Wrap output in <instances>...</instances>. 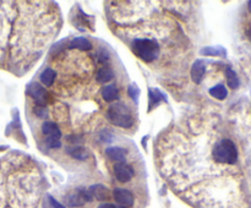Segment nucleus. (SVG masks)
I'll return each instance as SVG.
<instances>
[{
    "mask_svg": "<svg viewBox=\"0 0 251 208\" xmlns=\"http://www.w3.org/2000/svg\"><path fill=\"white\" fill-rule=\"evenodd\" d=\"M210 94L216 99H218V101H223L228 96V91H227V88L223 85H216V86L210 89Z\"/></svg>",
    "mask_w": 251,
    "mask_h": 208,
    "instance_id": "obj_18",
    "label": "nucleus"
},
{
    "mask_svg": "<svg viewBox=\"0 0 251 208\" xmlns=\"http://www.w3.org/2000/svg\"><path fill=\"white\" fill-rule=\"evenodd\" d=\"M108 59H109V55H108V54H107L106 52L102 51L101 53H99V55H98V61H99V63L104 64V63H106V61H108Z\"/></svg>",
    "mask_w": 251,
    "mask_h": 208,
    "instance_id": "obj_25",
    "label": "nucleus"
},
{
    "mask_svg": "<svg viewBox=\"0 0 251 208\" xmlns=\"http://www.w3.org/2000/svg\"><path fill=\"white\" fill-rule=\"evenodd\" d=\"M46 145H47V147H49V148H59L61 146V143H60V141L58 140V139H53V137H47Z\"/></svg>",
    "mask_w": 251,
    "mask_h": 208,
    "instance_id": "obj_23",
    "label": "nucleus"
},
{
    "mask_svg": "<svg viewBox=\"0 0 251 208\" xmlns=\"http://www.w3.org/2000/svg\"><path fill=\"white\" fill-rule=\"evenodd\" d=\"M98 208H119L118 206L113 205V203H108V202H104L102 205L98 206Z\"/></svg>",
    "mask_w": 251,
    "mask_h": 208,
    "instance_id": "obj_27",
    "label": "nucleus"
},
{
    "mask_svg": "<svg viewBox=\"0 0 251 208\" xmlns=\"http://www.w3.org/2000/svg\"><path fill=\"white\" fill-rule=\"evenodd\" d=\"M201 54L207 56H226L227 51L222 47H206L201 49Z\"/></svg>",
    "mask_w": 251,
    "mask_h": 208,
    "instance_id": "obj_17",
    "label": "nucleus"
},
{
    "mask_svg": "<svg viewBox=\"0 0 251 208\" xmlns=\"http://www.w3.org/2000/svg\"><path fill=\"white\" fill-rule=\"evenodd\" d=\"M55 77H56V72L54 71L53 69L47 68L46 70L41 74L39 80H41L42 84L46 85V86H52V85L54 84V81H55Z\"/></svg>",
    "mask_w": 251,
    "mask_h": 208,
    "instance_id": "obj_16",
    "label": "nucleus"
},
{
    "mask_svg": "<svg viewBox=\"0 0 251 208\" xmlns=\"http://www.w3.org/2000/svg\"><path fill=\"white\" fill-rule=\"evenodd\" d=\"M99 140L103 143H110L113 141V135L109 131H103L99 134Z\"/></svg>",
    "mask_w": 251,
    "mask_h": 208,
    "instance_id": "obj_22",
    "label": "nucleus"
},
{
    "mask_svg": "<svg viewBox=\"0 0 251 208\" xmlns=\"http://www.w3.org/2000/svg\"><path fill=\"white\" fill-rule=\"evenodd\" d=\"M114 175L119 183H129L134 178V169L125 162L115 163Z\"/></svg>",
    "mask_w": 251,
    "mask_h": 208,
    "instance_id": "obj_6",
    "label": "nucleus"
},
{
    "mask_svg": "<svg viewBox=\"0 0 251 208\" xmlns=\"http://www.w3.org/2000/svg\"><path fill=\"white\" fill-rule=\"evenodd\" d=\"M107 157L113 162H125L126 159V150L122 147H109L106 150Z\"/></svg>",
    "mask_w": 251,
    "mask_h": 208,
    "instance_id": "obj_9",
    "label": "nucleus"
},
{
    "mask_svg": "<svg viewBox=\"0 0 251 208\" xmlns=\"http://www.w3.org/2000/svg\"><path fill=\"white\" fill-rule=\"evenodd\" d=\"M113 198H114L115 202L119 206H122V207L130 208L132 207L135 203L134 195H132L131 191L126 190V189H114V191H113Z\"/></svg>",
    "mask_w": 251,
    "mask_h": 208,
    "instance_id": "obj_5",
    "label": "nucleus"
},
{
    "mask_svg": "<svg viewBox=\"0 0 251 208\" xmlns=\"http://www.w3.org/2000/svg\"><path fill=\"white\" fill-rule=\"evenodd\" d=\"M92 201H93V197L90 193V191L82 190V189H76V190L71 191L68 196H65L66 206L71 208L81 207V206L92 202Z\"/></svg>",
    "mask_w": 251,
    "mask_h": 208,
    "instance_id": "obj_4",
    "label": "nucleus"
},
{
    "mask_svg": "<svg viewBox=\"0 0 251 208\" xmlns=\"http://www.w3.org/2000/svg\"><path fill=\"white\" fill-rule=\"evenodd\" d=\"M205 61L198 59L191 66V79L195 82L196 85L201 84L203 79V75H205Z\"/></svg>",
    "mask_w": 251,
    "mask_h": 208,
    "instance_id": "obj_8",
    "label": "nucleus"
},
{
    "mask_svg": "<svg viewBox=\"0 0 251 208\" xmlns=\"http://www.w3.org/2000/svg\"><path fill=\"white\" fill-rule=\"evenodd\" d=\"M70 48H76L80 51H90L92 49V43L85 37H77L70 42Z\"/></svg>",
    "mask_w": 251,
    "mask_h": 208,
    "instance_id": "obj_15",
    "label": "nucleus"
},
{
    "mask_svg": "<svg viewBox=\"0 0 251 208\" xmlns=\"http://www.w3.org/2000/svg\"><path fill=\"white\" fill-rule=\"evenodd\" d=\"M36 113H38V117L39 118L47 117V110L44 109L43 107H38V108H37V109H36Z\"/></svg>",
    "mask_w": 251,
    "mask_h": 208,
    "instance_id": "obj_26",
    "label": "nucleus"
},
{
    "mask_svg": "<svg viewBox=\"0 0 251 208\" xmlns=\"http://www.w3.org/2000/svg\"><path fill=\"white\" fill-rule=\"evenodd\" d=\"M248 5H249V11H250V13H251V1H249Z\"/></svg>",
    "mask_w": 251,
    "mask_h": 208,
    "instance_id": "obj_28",
    "label": "nucleus"
},
{
    "mask_svg": "<svg viewBox=\"0 0 251 208\" xmlns=\"http://www.w3.org/2000/svg\"><path fill=\"white\" fill-rule=\"evenodd\" d=\"M212 158L218 164H235L238 160V150L233 141L224 139L213 146Z\"/></svg>",
    "mask_w": 251,
    "mask_h": 208,
    "instance_id": "obj_1",
    "label": "nucleus"
},
{
    "mask_svg": "<svg viewBox=\"0 0 251 208\" xmlns=\"http://www.w3.org/2000/svg\"><path fill=\"white\" fill-rule=\"evenodd\" d=\"M90 193L92 195V197L98 201H106L108 198V189L104 185H101V184L92 185L90 188Z\"/></svg>",
    "mask_w": 251,
    "mask_h": 208,
    "instance_id": "obj_11",
    "label": "nucleus"
},
{
    "mask_svg": "<svg viewBox=\"0 0 251 208\" xmlns=\"http://www.w3.org/2000/svg\"><path fill=\"white\" fill-rule=\"evenodd\" d=\"M42 132L47 135L48 137H53V139H60L61 131L58 127V125L53 121H46L42 125Z\"/></svg>",
    "mask_w": 251,
    "mask_h": 208,
    "instance_id": "obj_10",
    "label": "nucleus"
},
{
    "mask_svg": "<svg viewBox=\"0 0 251 208\" xmlns=\"http://www.w3.org/2000/svg\"><path fill=\"white\" fill-rule=\"evenodd\" d=\"M48 200H49V203H51L52 208H66L65 206L61 205L60 202H58V201H56V200H54V198L52 197V196H48Z\"/></svg>",
    "mask_w": 251,
    "mask_h": 208,
    "instance_id": "obj_24",
    "label": "nucleus"
},
{
    "mask_svg": "<svg viewBox=\"0 0 251 208\" xmlns=\"http://www.w3.org/2000/svg\"><path fill=\"white\" fill-rule=\"evenodd\" d=\"M113 77H114V72L109 68L99 69L96 75V79L99 84H107V82L112 81Z\"/></svg>",
    "mask_w": 251,
    "mask_h": 208,
    "instance_id": "obj_13",
    "label": "nucleus"
},
{
    "mask_svg": "<svg viewBox=\"0 0 251 208\" xmlns=\"http://www.w3.org/2000/svg\"><path fill=\"white\" fill-rule=\"evenodd\" d=\"M66 152H68L71 157H74L75 159H79V160H85L87 159V157H89L86 150H85L82 146H79V145L70 146V147L66 148Z\"/></svg>",
    "mask_w": 251,
    "mask_h": 208,
    "instance_id": "obj_12",
    "label": "nucleus"
},
{
    "mask_svg": "<svg viewBox=\"0 0 251 208\" xmlns=\"http://www.w3.org/2000/svg\"><path fill=\"white\" fill-rule=\"evenodd\" d=\"M127 92H129L130 97H131L132 99H134L135 102H139V97H140V88L136 86L135 84H131L129 86V89H127Z\"/></svg>",
    "mask_w": 251,
    "mask_h": 208,
    "instance_id": "obj_21",
    "label": "nucleus"
},
{
    "mask_svg": "<svg viewBox=\"0 0 251 208\" xmlns=\"http://www.w3.org/2000/svg\"><path fill=\"white\" fill-rule=\"evenodd\" d=\"M132 52L141 60L146 63H152L160 55L161 48L157 42L148 38H135L131 43Z\"/></svg>",
    "mask_w": 251,
    "mask_h": 208,
    "instance_id": "obj_2",
    "label": "nucleus"
},
{
    "mask_svg": "<svg viewBox=\"0 0 251 208\" xmlns=\"http://www.w3.org/2000/svg\"><path fill=\"white\" fill-rule=\"evenodd\" d=\"M150 104L151 107L152 105H157L160 102H167V97L164 96V94L162 93V92L160 91V89L157 88H151L150 89Z\"/></svg>",
    "mask_w": 251,
    "mask_h": 208,
    "instance_id": "obj_20",
    "label": "nucleus"
},
{
    "mask_svg": "<svg viewBox=\"0 0 251 208\" xmlns=\"http://www.w3.org/2000/svg\"><path fill=\"white\" fill-rule=\"evenodd\" d=\"M27 93L28 96H30L36 103L39 104V105H43L44 102H46L47 91L42 85L30 84L27 87Z\"/></svg>",
    "mask_w": 251,
    "mask_h": 208,
    "instance_id": "obj_7",
    "label": "nucleus"
},
{
    "mask_svg": "<svg viewBox=\"0 0 251 208\" xmlns=\"http://www.w3.org/2000/svg\"><path fill=\"white\" fill-rule=\"evenodd\" d=\"M226 77H227V82H228V86L231 87L232 89H236L239 87V79L238 75L235 74L232 68H227L226 69Z\"/></svg>",
    "mask_w": 251,
    "mask_h": 208,
    "instance_id": "obj_19",
    "label": "nucleus"
},
{
    "mask_svg": "<svg viewBox=\"0 0 251 208\" xmlns=\"http://www.w3.org/2000/svg\"><path fill=\"white\" fill-rule=\"evenodd\" d=\"M107 119L109 120L115 126L123 129H130L134 125L131 112L129 108L123 103H114L107 110Z\"/></svg>",
    "mask_w": 251,
    "mask_h": 208,
    "instance_id": "obj_3",
    "label": "nucleus"
},
{
    "mask_svg": "<svg viewBox=\"0 0 251 208\" xmlns=\"http://www.w3.org/2000/svg\"><path fill=\"white\" fill-rule=\"evenodd\" d=\"M118 87L115 86V84L108 85L103 88L102 91V96H103V99L106 102H113L118 98Z\"/></svg>",
    "mask_w": 251,
    "mask_h": 208,
    "instance_id": "obj_14",
    "label": "nucleus"
}]
</instances>
